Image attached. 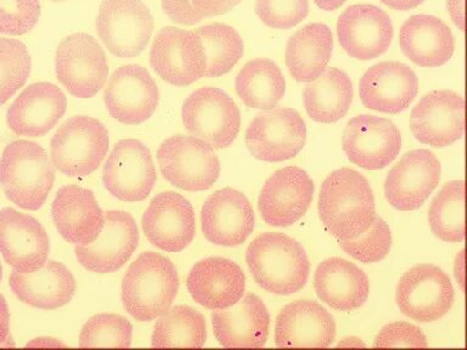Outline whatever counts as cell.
Returning <instances> with one entry per match:
<instances>
[{
	"instance_id": "30bf717a",
	"label": "cell",
	"mask_w": 467,
	"mask_h": 350,
	"mask_svg": "<svg viewBox=\"0 0 467 350\" xmlns=\"http://www.w3.org/2000/svg\"><path fill=\"white\" fill-rule=\"evenodd\" d=\"M150 65L164 82L190 86L206 75L207 57L202 40L196 31L164 27L153 40Z\"/></svg>"
},
{
	"instance_id": "7dc6e473",
	"label": "cell",
	"mask_w": 467,
	"mask_h": 350,
	"mask_svg": "<svg viewBox=\"0 0 467 350\" xmlns=\"http://www.w3.org/2000/svg\"><path fill=\"white\" fill-rule=\"evenodd\" d=\"M448 10L451 14V20L454 21L456 27L460 31H463L465 28V0H448Z\"/></svg>"
},
{
	"instance_id": "ffe728a7",
	"label": "cell",
	"mask_w": 467,
	"mask_h": 350,
	"mask_svg": "<svg viewBox=\"0 0 467 350\" xmlns=\"http://www.w3.org/2000/svg\"><path fill=\"white\" fill-rule=\"evenodd\" d=\"M465 104L451 90L425 95L412 109L410 129L416 140L432 148H447L463 134Z\"/></svg>"
},
{
	"instance_id": "e575fe53",
	"label": "cell",
	"mask_w": 467,
	"mask_h": 350,
	"mask_svg": "<svg viewBox=\"0 0 467 350\" xmlns=\"http://www.w3.org/2000/svg\"><path fill=\"white\" fill-rule=\"evenodd\" d=\"M236 91L248 108L272 109L286 91L283 72L269 58L247 62L236 77Z\"/></svg>"
},
{
	"instance_id": "6da1fadb",
	"label": "cell",
	"mask_w": 467,
	"mask_h": 350,
	"mask_svg": "<svg viewBox=\"0 0 467 350\" xmlns=\"http://www.w3.org/2000/svg\"><path fill=\"white\" fill-rule=\"evenodd\" d=\"M319 217L338 241L363 235L376 217L374 193L367 179L347 167L328 175L321 185Z\"/></svg>"
},
{
	"instance_id": "83f0119b",
	"label": "cell",
	"mask_w": 467,
	"mask_h": 350,
	"mask_svg": "<svg viewBox=\"0 0 467 350\" xmlns=\"http://www.w3.org/2000/svg\"><path fill=\"white\" fill-rule=\"evenodd\" d=\"M55 228L67 242L86 246L98 239L105 224V214L94 193L78 185L58 190L51 206Z\"/></svg>"
},
{
	"instance_id": "5b68a950",
	"label": "cell",
	"mask_w": 467,
	"mask_h": 350,
	"mask_svg": "<svg viewBox=\"0 0 467 350\" xmlns=\"http://www.w3.org/2000/svg\"><path fill=\"white\" fill-rule=\"evenodd\" d=\"M104 124L89 116H73L51 140V163L67 177L84 178L98 170L109 151Z\"/></svg>"
},
{
	"instance_id": "ba28073f",
	"label": "cell",
	"mask_w": 467,
	"mask_h": 350,
	"mask_svg": "<svg viewBox=\"0 0 467 350\" xmlns=\"http://www.w3.org/2000/svg\"><path fill=\"white\" fill-rule=\"evenodd\" d=\"M55 72L58 82L73 97L90 98L108 80V58L93 36L73 33L58 44Z\"/></svg>"
},
{
	"instance_id": "8fae6325",
	"label": "cell",
	"mask_w": 467,
	"mask_h": 350,
	"mask_svg": "<svg viewBox=\"0 0 467 350\" xmlns=\"http://www.w3.org/2000/svg\"><path fill=\"white\" fill-rule=\"evenodd\" d=\"M454 299L455 290L448 273L436 265H416L397 284L398 308L420 323H433L447 315Z\"/></svg>"
},
{
	"instance_id": "e0dca14e",
	"label": "cell",
	"mask_w": 467,
	"mask_h": 350,
	"mask_svg": "<svg viewBox=\"0 0 467 350\" xmlns=\"http://www.w3.org/2000/svg\"><path fill=\"white\" fill-rule=\"evenodd\" d=\"M441 179V163L429 149H414L401 157L387 174V202L398 211H414L432 195Z\"/></svg>"
},
{
	"instance_id": "484cf974",
	"label": "cell",
	"mask_w": 467,
	"mask_h": 350,
	"mask_svg": "<svg viewBox=\"0 0 467 350\" xmlns=\"http://www.w3.org/2000/svg\"><path fill=\"white\" fill-rule=\"evenodd\" d=\"M186 287L193 301L211 310L236 304L246 290V276L235 262L211 257L197 262L190 270Z\"/></svg>"
},
{
	"instance_id": "7a4b0ae2",
	"label": "cell",
	"mask_w": 467,
	"mask_h": 350,
	"mask_svg": "<svg viewBox=\"0 0 467 350\" xmlns=\"http://www.w3.org/2000/svg\"><path fill=\"white\" fill-rule=\"evenodd\" d=\"M252 277L263 290L291 295L308 283L310 262L302 244L281 232L255 237L246 252Z\"/></svg>"
},
{
	"instance_id": "5bb4252c",
	"label": "cell",
	"mask_w": 467,
	"mask_h": 350,
	"mask_svg": "<svg viewBox=\"0 0 467 350\" xmlns=\"http://www.w3.org/2000/svg\"><path fill=\"white\" fill-rule=\"evenodd\" d=\"M342 148L350 163L368 170L389 166L401 149V135L389 119L360 115L350 119L343 131Z\"/></svg>"
},
{
	"instance_id": "f546056e",
	"label": "cell",
	"mask_w": 467,
	"mask_h": 350,
	"mask_svg": "<svg viewBox=\"0 0 467 350\" xmlns=\"http://www.w3.org/2000/svg\"><path fill=\"white\" fill-rule=\"evenodd\" d=\"M9 286L21 302L43 310H55L68 304L77 284L68 268L57 261H47L32 273H11Z\"/></svg>"
},
{
	"instance_id": "d6a6232c",
	"label": "cell",
	"mask_w": 467,
	"mask_h": 350,
	"mask_svg": "<svg viewBox=\"0 0 467 350\" xmlns=\"http://www.w3.org/2000/svg\"><path fill=\"white\" fill-rule=\"evenodd\" d=\"M334 49L331 29L320 22L305 26L288 40L286 65L292 78L309 83L327 69Z\"/></svg>"
},
{
	"instance_id": "2e32d148",
	"label": "cell",
	"mask_w": 467,
	"mask_h": 350,
	"mask_svg": "<svg viewBox=\"0 0 467 350\" xmlns=\"http://www.w3.org/2000/svg\"><path fill=\"white\" fill-rule=\"evenodd\" d=\"M104 100L113 118L128 126H137L156 112L159 88L142 66L124 65L117 68L109 79Z\"/></svg>"
},
{
	"instance_id": "44dd1931",
	"label": "cell",
	"mask_w": 467,
	"mask_h": 350,
	"mask_svg": "<svg viewBox=\"0 0 467 350\" xmlns=\"http://www.w3.org/2000/svg\"><path fill=\"white\" fill-rule=\"evenodd\" d=\"M254 224L250 201L235 189L218 190L208 197L201 211V229L215 246H240L254 232Z\"/></svg>"
},
{
	"instance_id": "1f68e13d",
	"label": "cell",
	"mask_w": 467,
	"mask_h": 350,
	"mask_svg": "<svg viewBox=\"0 0 467 350\" xmlns=\"http://www.w3.org/2000/svg\"><path fill=\"white\" fill-rule=\"evenodd\" d=\"M401 51L421 67H438L451 60L455 49L454 36L445 22L431 15H414L400 32Z\"/></svg>"
},
{
	"instance_id": "f35d334b",
	"label": "cell",
	"mask_w": 467,
	"mask_h": 350,
	"mask_svg": "<svg viewBox=\"0 0 467 350\" xmlns=\"http://www.w3.org/2000/svg\"><path fill=\"white\" fill-rule=\"evenodd\" d=\"M133 341V326L117 314H98L88 320L80 332L82 348H128Z\"/></svg>"
},
{
	"instance_id": "681fc988",
	"label": "cell",
	"mask_w": 467,
	"mask_h": 350,
	"mask_svg": "<svg viewBox=\"0 0 467 350\" xmlns=\"http://www.w3.org/2000/svg\"><path fill=\"white\" fill-rule=\"evenodd\" d=\"M389 9L397 11H409L421 5L425 0H381Z\"/></svg>"
},
{
	"instance_id": "7c38bea8",
	"label": "cell",
	"mask_w": 467,
	"mask_h": 350,
	"mask_svg": "<svg viewBox=\"0 0 467 350\" xmlns=\"http://www.w3.org/2000/svg\"><path fill=\"white\" fill-rule=\"evenodd\" d=\"M306 140V127L294 108H272L258 113L246 131L251 155L263 162L279 163L294 159Z\"/></svg>"
},
{
	"instance_id": "8d00e7d4",
	"label": "cell",
	"mask_w": 467,
	"mask_h": 350,
	"mask_svg": "<svg viewBox=\"0 0 467 350\" xmlns=\"http://www.w3.org/2000/svg\"><path fill=\"white\" fill-rule=\"evenodd\" d=\"M429 224L434 235L449 243L465 239V182L445 184L429 210Z\"/></svg>"
},
{
	"instance_id": "8992f818",
	"label": "cell",
	"mask_w": 467,
	"mask_h": 350,
	"mask_svg": "<svg viewBox=\"0 0 467 350\" xmlns=\"http://www.w3.org/2000/svg\"><path fill=\"white\" fill-rule=\"evenodd\" d=\"M161 173L175 188L189 192L206 191L217 182L221 163L207 142L188 135H174L157 151Z\"/></svg>"
},
{
	"instance_id": "52a82bcc",
	"label": "cell",
	"mask_w": 467,
	"mask_h": 350,
	"mask_svg": "<svg viewBox=\"0 0 467 350\" xmlns=\"http://www.w3.org/2000/svg\"><path fill=\"white\" fill-rule=\"evenodd\" d=\"M182 123L192 137L213 149L232 145L240 131V109L225 91L200 88L190 94L182 108Z\"/></svg>"
},
{
	"instance_id": "ac0fdd59",
	"label": "cell",
	"mask_w": 467,
	"mask_h": 350,
	"mask_svg": "<svg viewBox=\"0 0 467 350\" xmlns=\"http://www.w3.org/2000/svg\"><path fill=\"white\" fill-rule=\"evenodd\" d=\"M142 229L153 246L177 253L185 250L195 239V211L181 193H160L146 208Z\"/></svg>"
},
{
	"instance_id": "9c48e42d",
	"label": "cell",
	"mask_w": 467,
	"mask_h": 350,
	"mask_svg": "<svg viewBox=\"0 0 467 350\" xmlns=\"http://www.w3.org/2000/svg\"><path fill=\"white\" fill-rule=\"evenodd\" d=\"M95 28L109 53L137 57L146 49L153 32V17L141 0H104Z\"/></svg>"
},
{
	"instance_id": "7bdbcfd3",
	"label": "cell",
	"mask_w": 467,
	"mask_h": 350,
	"mask_svg": "<svg viewBox=\"0 0 467 350\" xmlns=\"http://www.w3.org/2000/svg\"><path fill=\"white\" fill-rule=\"evenodd\" d=\"M39 17V0H0V35H25Z\"/></svg>"
},
{
	"instance_id": "f6af8a7d",
	"label": "cell",
	"mask_w": 467,
	"mask_h": 350,
	"mask_svg": "<svg viewBox=\"0 0 467 350\" xmlns=\"http://www.w3.org/2000/svg\"><path fill=\"white\" fill-rule=\"evenodd\" d=\"M162 7L168 18L175 24L192 26L204 18L193 6L192 0H162Z\"/></svg>"
},
{
	"instance_id": "d4e9b609",
	"label": "cell",
	"mask_w": 467,
	"mask_h": 350,
	"mask_svg": "<svg viewBox=\"0 0 467 350\" xmlns=\"http://www.w3.org/2000/svg\"><path fill=\"white\" fill-rule=\"evenodd\" d=\"M335 335L331 314L316 301L299 299L277 315L274 339L279 348H328Z\"/></svg>"
},
{
	"instance_id": "4fadbf2b",
	"label": "cell",
	"mask_w": 467,
	"mask_h": 350,
	"mask_svg": "<svg viewBox=\"0 0 467 350\" xmlns=\"http://www.w3.org/2000/svg\"><path fill=\"white\" fill-rule=\"evenodd\" d=\"M156 180L151 152L141 141L117 142L102 171V181L111 195L124 202H140L151 193Z\"/></svg>"
},
{
	"instance_id": "cb8c5ba5",
	"label": "cell",
	"mask_w": 467,
	"mask_h": 350,
	"mask_svg": "<svg viewBox=\"0 0 467 350\" xmlns=\"http://www.w3.org/2000/svg\"><path fill=\"white\" fill-rule=\"evenodd\" d=\"M419 80L408 65L400 61L379 62L361 77L359 94L365 108L397 115L415 100Z\"/></svg>"
},
{
	"instance_id": "b9f144b4",
	"label": "cell",
	"mask_w": 467,
	"mask_h": 350,
	"mask_svg": "<svg viewBox=\"0 0 467 350\" xmlns=\"http://www.w3.org/2000/svg\"><path fill=\"white\" fill-rule=\"evenodd\" d=\"M255 11L263 24L273 29H290L309 14L308 0H255Z\"/></svg>"
},
{
	"instance_id": "603a6c76",
	"label": "cell",
	"mask_w": 467,
	"mask_h": 350,
	"mask_svg": "<svg viewBox=\"0 0 467 350\" xmlns=\"http://www.w3.org/2000/svg\"><path fill=\"white\" fill-rule=\"evenodd\" d=\"M0 253L16 272H36L49 257V236L31 215L20 213L14 208H3L0 211Z\"/></svg>"
},
{
	"instance_id": "277c9868",
	"label": "cell",
	"mask_w": 467,
	"mask_h": 350,
	"mask_svg": "<svg viewBox=\"0 0 467 350\" xmlns=\"http://www.w3.org/2000/svg\"><path fill=\"white\" fill-rule=\"evenodd\" d=\"M55 170L42 146L32 141L11 142L0 160V186L7 199L24 210L36 211L53 189Z\"/></svg>"
},
{
	"instance_id": "ee69618b",
	"label": "cell",
	"mask_w": 467,
	"mask_h": 350,
	"mask_svg": "<svg viewBox=\"0 0 467 350\" xmlns=\"http://www.w3.org/2000/svg\"><path fill=\"white\" fill-rule=\"evenodd\" d=\"M375 348H426L427 338L421 328L407 321L386 324L374 341Z\"/></svg>"
},
{
	"instance_id": "9a60e30c",
	"label": "cell",
	"mask_w": 467,
	"mask_h": 350,
	"mask_svg": "<svg viewBox=\"0 0 467 350\" xmlns=\"http://www.w3.org/2000/svg\"><path fill=\"white\" fill-rule=\"evenodd\" d=\"M314 182L302 168L276 170L263 185L258 208L263 221L275 228L294 225L312 204Z\"/></svg>"
},
{
	"instance_id": "d590c367",
	"label": "cell",
	"mask_w": 467,
	"mask_h": 350,
	"mask_svg": "<svg viewBox=\"0 0 467 350\" xmlns=\"http://www.w3.org/2000/svg\"><path fill=\"white\" fill-rule=\"evenodd\" d=\"M207 339L206 319L192 306L168 309L153 328L155 348H202Z\"/></svg>"
},
{
	"instance_id": "836d02e7",
	"label": "cell",
	"mask_w": 467,
	"mask_h": 350,
	"mask_svg": "<svg viewBox=\"0 0 467 350\" xmlns=\"http://www.w3.org/2000/svg\"><path fill=\"white\" fill-rule=\"evenodd\" d=\"M352 101V80L336 67L325 69L303 91L306 111L317 123L338 122L348 113Z\"/></svg>"
},
{
	"instance_id": "7402d4cb",
	"label": "cell",
	"mask_w": 467,
	"mask_h": 350,
	"mask_svg": "<svg viewBox=\"0 0 467 350\" xmlns=\"http://www.w3.org/2000/svg\"><path fill=\"white\" fill-rule=\"evenodd\" d=\"M138 243L134 218L127 211H109L98 239L86 246H76L75 254L79 264L89 272L115 273L130 261Z\"/></svg>"
},
{
	"instance_id": "816d5d0a",
	"label": "cell",
	"mask_w": 467,
	"mask_h": 350,
	"mask_svg": "<svg viewBox=\"0 0 467 350\" xmlns=\"http://www.w3.org/2000/svg\"><path fill=\"white\" fill-rule=\"evenodd\" d=\"M2 277H3V268H2V264H0V281H2Z\"/></svg>"
},
{
	"instance_id": "74e56055",
	"label": "cell",
	"mask_w": 467,
	"mask_h": 350,
	"mask_svg": "<svg viewBox=\"0 0 467 350\" xmlns=\"http://www.w3.org/2000/svg\"><path fill=\"white\" fill-rule=\"evenodd\" d=\"M202 40L207 57V68L204 77L217 78L235 67L243 57L244 43L239 33L221 22H214L200 27L196 31Z\"/></svg>"
},
{
	"instance_id": "f5cc1de1",
	"label": "cell",
	"mask_w": 467,
	"mask_h": 350,
	"mask_svg": "<svg viewBox=\"0 0 467 350\" xmlns=\"http://www.w3.org/2000/svg\"><path fill=\"white\" fill-rule=\"evenodd\" d=\"M51 2H65V0H51Z\"/></svg>"
},
{
	"instance_id": "4dcf8cb0",
	"label": "cell",
	"mask_w": 467,
	"mask_h": 350,
	"mask_svg": "<svg viewBox=\"0 0 467 350\" xmlns=\"http://www.w3.org/2000/svg\"><path fill=\"white\" fill-rule=\"evenodd\" d=\"M314 290L325 304L339 312H352L367 302L370 283L367 273L343 258L321 262L314 273Z\"/></svg>"
},
{
	"instance_id": "4316f807",
	"label": "cell",
	"mask_w": 467,
	"mask_h": 350,
	"mask_svg": "<svg viewBox=\"0 0 467 350\" xmlns=\"http://www.w3.org/2000/svg\"><path fill=\"white\" fill-rule=\"evenodd\" d=\"M211 320L215 338L225 348H261L268 341L270 314L254 293L229 308L215 310Z\"/></svg>"
},
{
	"instance_id": "60d3db41",
	"label": "cell",
	"mask_w": 467,
	"mask_h": 350,
	"mask_svg": "<svg viewBox=\"0 0 467 350\" xmlns=\"http://www.w3.org/2000/svg\"><path fill=\"white\" fill-rule=\"evenodd\" d=\"M339 247L356 261L372 264L382 261L389 253L392 248V233L389 224L376 215L370 228L363 235L352 240L339 241Z\"/></svg>"
},
{
	"instance_id": "f907efd6",
	"label": "cell",
	"mask_w": 467,
	"mask_h": 350,
	"mask_svg": "<svg viewBox=\"0 0 467 350\" xmlns=\"http://www.w3.org/2000/svg\"><path fill=\"white\" fill-rule=\"evenodd\" d=\"M347 0H314L317 7L325 11H334L339 9Z\"/></svg>"
},
{
	"instance_id": "3957f363",
	"label": "cell",
	"mask_w": 467,
	"mask_h": 350,
	"mask_svg": "<svg viewBox=\"0 0 467 350\" xmlns=\"http://www.w3.org/2000/svg\"><path fill=\"white\" fill-rule=\"evenodd\" d=\"M178 290L179 276L173 262L155 252H144L123 277L124 309L135 320H155L171 308Z\"/></svg>"
},
{
	"instance_id": "bcb514c9",
	"label": "cell",
	"mask_w": 467,
	"mask_h": 350,
	"mask_svg": "<svg viewBox=\"0 0 467 350\" xmlns=\"http://www.w3.org/2000/svg\"><path fill=\"white\" fill-rule=\"evenodd\" d=\"M240 3L241 0H192L193 6L204 18L229 13Z\"/></svg>"
},
{
	"instance_id": "d6986e66",
	"label": "cell",
	"mask_w": 467,
	"mask_h": 350,
	"mask_svg": "<svg viewBox=\"0 0 467 350\" xmlns=\"http://www.w3.org/2000/svg\"><path fill=\"white\" fill-rule=\"evenodd\" d=\"M337 36L342 49L350 57L370 61L389 49L394 29L385 11L371 4H356L339 16Z\"/></svg>"
},
{
	"instance_id": "ab89813d",
	"label": "cell",
	"mask_w": 467,
	"mask_h": 350,
	"mask_svg": "<svg viewBox=\"0 0 467 350\" xmlns=\"http://www.w3.org/2000/svg\"><path fill=\"white\" fill-rule=\"evenodd\" d=\"M31 55L20 40L0 38V105L10 100L27 82Z\"/></svg>"
},
{
	"instance_id": "c3c4849f",
	"label": "cell",
	"mask_w": 467,
	"mask_h": 350,
	"mask_svg": "<svg viewBox=\"0 0 467 350\" xmlns=\"http://www.w3.org/2000/svg\"><path fill=\"white\" fill-rule=\"evenodd\" d=\"M10 331V313L7 308V303L3 294L0 293V343L5 342L9 337Z\"/></svg>"
},
{
	"instance_id": "f1b7e54d",
	"label": "cell",
	"mask_w": 467,
	"mask_h": 350,
	"mask_svg": "<svg viewBox=\"0 0 467 350\" xmlns=\"http://www.w3.org/2000/svg\"><path fill=\"white\" fill-rule=\"evenodd\" d=\"M67 108V98L55 84L35 83L26 88L7 111V124L20 137L39 138L49 133Z\"/></svg>"
}]
</instances>
